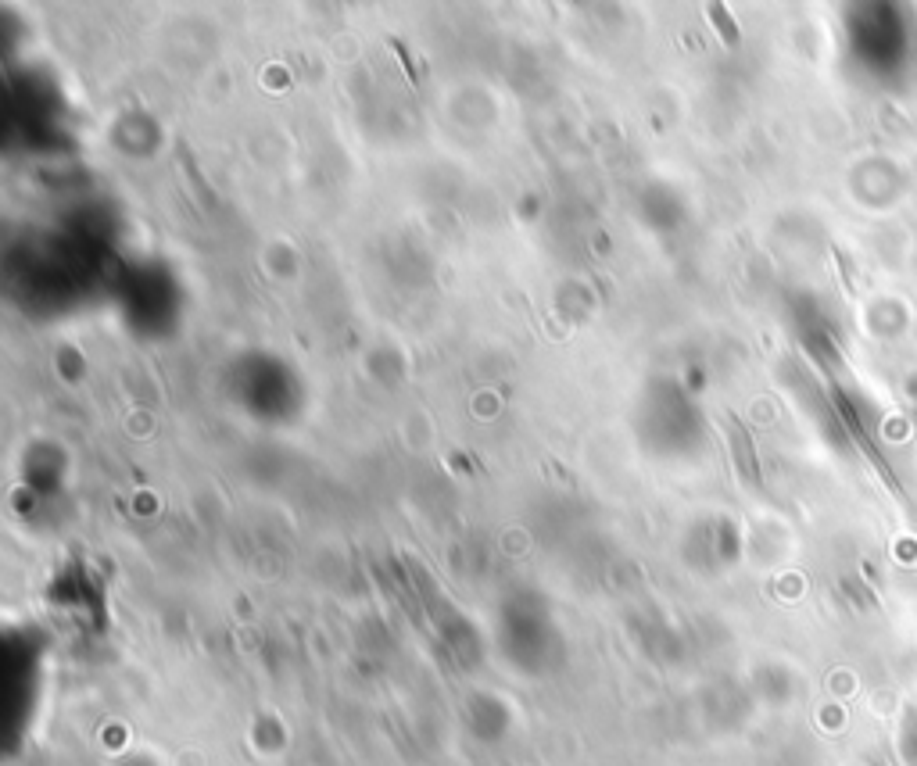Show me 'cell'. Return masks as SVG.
I'll return each instance as SVG.
<instances>
[{
	"label": "cell",
	"instance_id": "obj_1",
	"mask_svg": "<svg viewBox=\"0 0 917 766\" xmlns=\"http://www.w3.org/2000/svg\"><path fill=\"white\" fill-rule=\"evenodd\" d=\"M710 15H713V26H720V29H724V40H728V43H738L735 26H731V22H728V11H724V8H710Z\"/></svg>",
	"mask_w": 917,
	"mask_h": 766
}]
</instances>
